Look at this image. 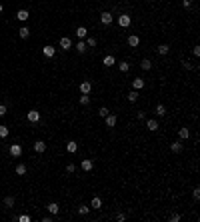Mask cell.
<instances>
[{"label": "cell", "instance_id": "obj_1", "mask_svg": "<svg viewBox=\"0 0 200 222\" xmlns=\"http://www.w3.org/2000/svg\"><path fill=\"white\" fill-rule=\"evenodd\" d=\"M104 122H106V128H114L116 122H118V116H116V114H106L104 116Z\"/></svg>", "mask_w": 200, "mask_h": 222}, {"label": "cell", "instance_id": "obj_2", "mask_svg": "<svg viewBox=\"0 0 200 222\" xmlns=\"http://www.w3.org/2000/svg\"><path fill=\"white\" fill-rule=\"evenodd\" d=\"M130 22H132V18H130L128 14H120L118 16V26H122V28H128Z\"/></svg>", "mask_w": 200, "mask_h": 222}, {"label": "cell", "instance_id": "obj_3", "mask_svg": "<svg viewBox=\"0 0 200 222\" xmlns=\"http://www.w3.org/2000/svg\"><path fill=\"white\" fill-rule=\"evenodd\" d=\"M112 14H110V12H102V14H100V22H102V24L104 26H108V24H112Z\"/></svg>", "mask_w": 200, "mask_h": 222}, {"label": "cell", "instance_id": "obj_4", "mask_svg": "<svg viewBox=\"0 0 200 222\" xmlns=\"http://www.w3.org/2000/svg\"><path fill=\"white\" fill-rule=\"evenodd\" d=\"M10 156H14V158L22 156V146H20V144H12V146H10Z\"/></svg>", "mask_w": 200, "mask_h": 222}, {"label": "cell", "instance_id": "obj_5", "mask_svg": "<svg viewBox=\"0 0 200 222\" xmlns=\"http://www.w3.org/2000/svg\"><path fill=\"white\" fill-rule=\"evenodd\" d=\"M60 48L62 50H70L72 48V40L68 38V36H62L60 38Z\"/></svg>", "mask_w": 200, "mask_h": 222}, {"label": "cell", "instance_id": "obj_6", "mask_svg": "<svg viewBox=\"0 0 200 222\" xmlns=\"http://www.w3.org/2000/svg\"><path fill=\"white\" fill-rule=\"evenodd\" d=\"M38 120H40V112H38V110H30V112H28V122L36 124Z\"/></svg>", "mask_w": 200, "mask_h": 222}, {"label": "cell", "instance_id": "obj_7", "mask_svg": "<svg viewBox=\"0 0 200 222\" xmlns=\"http://www.w3.org/2000/svg\"><path fill=\"white\" fill-rule=\"evenodd\" d=\"M80 92H82V94H90V92H92V82L84 80V82L80 84Z\"/></svg>", "mask_w": 200, "mask_h": 222}, {"label": "cell", "instance_id": "obj_8", "mask_svg": "<svg viewBox=\"0 0 200 222\" xmlns=\"http://www.w3.org/2000/svg\"><path fill=\"white\" fill-rule=\"evenodd\" d=\"M102 64L110 68V66H114V64H116V60H114V56H112V54H106V56L102 58Z\"/></svg>", "mask_w": 200, "mask_h": 222}, {"label": "cell", "instance_id": "obj_9", "mask_svg": "<svg viewBox=\"0 0 200 222\" xmlns=\"http://www.w3.org/2000/svg\"><path fill=\"white\" fill-rule=\"evenodd\" d=\"M146 128H148L150 132H156L158 128H160V126H158V122L154 120V118H150V120H146Z\"/></svg>", "mask_w": 200, "mask_h": 222}, {"label": "cell", "instance_id": "obj_10", "mask_svg": "<svg viewBox=\"0 0 200 222\" xmlns=\"http://www.w3.org/2000/svg\"><path fill=\"white\" fill-rule=\"evenodd\" d=\"M42 52H44V56H46V58H52L54 54H56V48H54V46H44Z\"/></svg>", "mask_w": 200, "mask_h": 222}, {"label": "cell", "instance_id": "obj_11", "mask_svg": "<svg viewBox=\"0 0 200 222\" xmlns=\"http://www.w3.org/2000/svg\"><path fill=\"white\" fill-rule=\"evenodd\" d=\"M16 18L20 20V22H26V20H28V10H18V12H16Z\"/></svg>", "mask_w": 200, "mask_h": 222}, {"label": "cell", "instance_id": "obj_12", "mask_svg": "<svg viewBox=\"0 0 200 222\" xmlns=\"http://www.w3.org/2000/svg\"><path fill=\"white\" fill-rule=\"evenodd\" d=\"M140 44V38L136 36V34H132V36H128V46H132V48H136Z\"/></svg>", "mask_w": 200, "mask_h": 222}, {"label": "cell", "instance_id": "obj_13", "mask_svg": "<svg viewBox=\"0 0 200 222\" xmlns=\"http://www.w3.org/2000/svg\"><path fill=\"white\" fill-rule=\"evenodd\" d=\"M144 84H146V82H144V78H136V80L132 82V88H134V90H142Z\"/></svg>", "mask_w": 200, "mask_h": 222}, {"label": "cell", "instance_id": "obj_14", "mask_svg": "<svg viewBox=\"0 0 200 222\" xmlns=\"http://www.w3.org/2000/svg\"><path fill=\"white\" fill-rule=\"evenodd\" d=\"M66 150L70 152V154H74V152L78 150V144L74 142V140H70V142H66Z\"/></svg>", "mask_w": 200, "mask_h": 222}, {"label": "cell", "instance_id": "obj_15", "mask_svg": "<svg viewBox=\"0 0 200 222\" xmlns=\"http://www.w3.org/2000/svg\"><path fill=\"white\" fill-rule=\"evenodd\" d=\"M46 208H48V212H50V214H58V212H60V206H58L56 202H50Z\"/></svg>", "mask_w": 200, "mask_h": 222}, {"label": "cell", "instance_id": "obj_16", "mask_svg": "<svg viewBox=\"0 0 200 222\" xmlns=\"http://www.w3.org/2000/svg\"><path fill=\"white\" fill-rule=\"evenodd\" d=\"M92 168H94V162H92V160H82V170L90 172Z\"/></svg>", "mask_w": 200, "mask_h": 222}, {"label": "cell", "instance_id": "obj_17", "mask_svg": "<svg viewBox=\"0 0 200 222\" xmlns=\"http://www.w3.org/2000/svg\"><path fill=\"white\" fill-rule=\"evenodd\" d=\"M34 150H36V152H44V150H46V144H44L42 140H36V142H34Z\"/></svg>", "mask_w": 200, "mask_h": 222}, {"label": "cell", "instance_id": "obj_18", "mask_svg": "<svg viewBox=\"0 0 200 222\" xmlns=\"http://www.w3.org/2000/svg\"><path fill=\"white\" fill-rule=\"evenodd\" d=\"M140 68H142V70H150V68H152V62H150L148 58H142V60H140Z\"/></svg>", "mask_w": 200, "mask_h": 222}, {"label": "cell", "instance_id": "obj_19", "mask_svg": "<svg viewBox=\"0 0 200 222\" xmlns=\"http://www.w3.org/2000/svg\"><path fill=\"white\" fill-rule=\"evenodd\" d=\"M170 150L174 152V154H180V152H182V144H180V142H172V144H170Z\"/></svg>", "mask_w": 200, "mask_h": 222}, {"label": "cell", "instance_id": "obj_20", "mask_svg": "<svg viewBox=\"0 0 200 222\" xmlns=\"http://www.w3.org/2000/svg\"><path fill=\"white\" fill-rule=\"evenodd\" d=\"M168 52H170V46H168V44H160V46H158V54H162V56H166Z\"/></svg>", "mask_w": 200, "mask_h": 222}, {"label": "cell", "instance_id": "obj_21", "mask_svg": "<svg viewBox=\"0 0 200 222\" xmlns=\"http://www.w3.org/2000/svg\"><path fill=\"white\" fill-rule=\"evenodd\" d=\"M18 34H20V38H24V40H26V38L30 36V30H28V26H22V28L18 30Z\"/></svg>", "mask_w": 200, "mask_h": 222}, {"label": "cell", "instance_id": "obj_22", "mask_svg": "<svg viewBox=\"0 0 200 222\" xmlns=\"http://www.w3.org/2000/svg\"><path fill=\"white\" fill-rule=\"evenodd\" d=\"M98 208H102V200L98 196H94L92 198V210H98Z\"/></svg>", "mask_w": 200, "mask_h": 222}, {"label": "cell", "instance_id": "obj_23", "mask_svg": "<svg viewBox=\"0 0 200 222\" xmlns=\"http://www.w3.org/2000/svg\"><path fill=\"white\" fill-rule=\"evenodd\" d=\"M178 136H180L182 140L190 138V130H188V128H180V130H178Z\"/></svg>", "mask_w": 200, "mask_h": 222}, {"label": "cell", "instance_id": "obj_24", "mask_svg": "<svg viewBox=\"0 0 200 222\" xmlns=\"http://www.w3.org/2000/svg\"><path fill=\"white\" fill-rule=\"evenodd\" d=\"M86 34H88V30H86L84 26H78L76 28V36L78 38H86Z\"/></svg>", "mask_w": 200, "mask_h": 222}, {"label": "cell", "instance_id": "obj_25", "mask_svg": "<svg viewBox=\"0 0 200 222\" xmlns=\"http://www.w3.org/2000/svg\"><path fill=\"white\" fill-rule=\"evenodd\" d=\"M28 172V168H26V164H18L16 166V174H18V176H24V174Z\"/></svg>", "mask_w": 200, "mask_h": 222}, {"label": "cell", "instance_id": "obj_26", "mask_svg": "<svg viewBox=\"0 0 200 222\" xmlns=\"http://www.w3.org/2000/svg\"><path fill=\"white\" fill-rule=\"evenodd\" d=\"M90 212V206H86V204H82V206H78V214H82V216H86V214Z\"/></svg>", "mask_w": 200, "mask_h": 222}, {"label": "cell", "instance_id": "obj_27", "mask_svg": "<svg viewBox=\"0 0 200 222\" xmlns=\"http://www.w3.org/2000/svg\"><path fill=\"white\" fill-rule=\"evenodd\" d=\"M76 50L80 54H84L86 52V42H82V40H80V42H76Z\"/></svg>", "mask_w": 200, "mask_h": 222}, {"label": "cell", "instance_id": "obj_28", "mask_svg": "<svg viewBox=\"0 0 200 222\" xmlns=\"http://www.w3.org/2000/svg\"><path fill=\"white\" fill-rule=\"evenodd\" d=\"M6 136H8V126L0 124V138H6Z\"/></svg>", "mask_w": 200, "mask_h": 222}, {"label": "cell", "instance_id": "obj_29", "mask_svg": "<svg viewBox=\"0 0 200 222\" xmlns=\"http://www.w3.org/2000/svg\"><path fill=\"white\" fill-rule=\"evenodd\" d=\"M166 114V108H164V104H158L156 106V116H164Z\"/></svg>", "mask_w": 200, "mask_h": 222}, {"label": "cell", "instance_id": "obj_30", "mask_svg": "<svg viewBox=\"0 0 200 222\" xmlns=\"http://www.w3.org/2000/svg\"><path fill=\"white\" fill-rule=\"evenodd\" d=\"M128 100L130 102H136V100H138V90H132V92H130V94H128Z\"/></svg>", "mask_w": 200, "mask_h": 222}, {"label": "cell", "instance_id": "obj_31", "mask_svg": "<svg viewBox=\"0 0 200 222\" xmlns=\"http://www.w3.org/2000/svg\"><path fill=\"white\" fill-rule=\"evenodd\" d=\"M118 68H120V72H128L130 64H128V62H120V64H118Z\"/></svg>", "mask_w": 200, "mask_h": 222}, {"label": "cell", "instance_id": "obj_32", "mask_svg": "<svg viewBox=\"0 0 200 222\" xmlns=\"http://www.w3.org/2000/svg\"><path fill=\"white\" fill-rule=\"evenodd\" d=\"M4 204H6V206H14V196H6L4 198Z\"/></svg>", "mask_w": 200, "mask_h": 222}, {"label": "cell", "instance_id": "obj_33", "mask_svg": "<svg viewBox=\"0 0 200 222\" xmlns=\"http://www.w3.org/2000/svg\"><path fill=\"white\" fill-rule=\"evenodd\" d=\"M86 46H90V48H94V46H96V38H94V36H90V38L86 40Z\"/></svg>", "mask_w": 200, "mask_h": 222}, {"label": "cell", "instance_id": "obj_34", "mask_svg": "<svg viewBox=\"0 0 200 222\" xmlns=\"http://www.w3.org/2000/svg\"><path fill=\"white\" fill-rule=\"evenodd\" d=\"M88 102H90V96H88V94H82V96H80V104H84V106H86Z\"/></svg>", "mask_w": 200, "mask_h": 222}, {"label": "cell", "instance_id": "obj_35", "mask_svg": "<svg viewBox=\"0 0 200 222\" xmlns=\"http://www.w3.org/2000/svg\"><path fill=\"white\" fill-rule=\"evenodd\" d=\"M182 68H184V70H192V68H194V64H190L188 60H184V62H182Z\"/></svg>", "mask_w": 200, "mask_h": 222}, {"label": "cell", "instance_id": "obj_36", "mask_svg": "<svg viewBox=\"0 0 200 222\" xmlns=\"http://www.w3.org/2000/svg\"><path fill=\"white\" fill-rule=\"evenodd\" d=\"M98 114L102 116V118H104V116H106V114H110V112H108V108H106V106H102V108L98 110Z\"/></svg>", "mask_w": 200, "mask_h": 222}, {"label": "cell", "instance_id": "obj_37", "mask_svg": "<svg viewBox=\"0 0 200 222\" xmlns=\"http://www.w3.org/2000/svg\"><path fill=\"white\" fill-rule=\"evenodd\" d=\"M18 220H20V222H30V216H28V214H20Z\"/></svg>", "mask_w": 200, "mask_h": 222}, {"label": "cell", "instance_id": "obj_38", "mask_svg": "<svg viewBox=\"0 0 200 222\" xmlns=\"http://www.w3.org/2000/svg\"><path fill=\"white\" fill-rule=\"evenodd\" d=\"M192 196H194L196 200H198V198H200V188H198V186H196V188L192 190Z\"/></svg>", "mask_w": 200, "mask_h": 222}, {"label": "cell", "instance_id": "obj_39", "mask_svg": "<svg viewBox=\"0 0 200 222\" xmlns=\"http://www.w3.org/2000/svg\"><path fill=\"white\" fill-rule=\"evenodd\" d=\"M116 220H118V222H124V220H126V214H122V212L116 214Z\"/></svg>", "mask_w": 200, "mask_h": 222}, {"label": "cell", "instance_id": "obj_40", "mask_svg": "<svg viewBox=\"0 0 200 222\" xmlns=\"http://www.w3.org/2000/svg\"><path fill=\"white\" fill-rule=\"evenodd\" d=\"M180 220V214H170V222H178Z\"/></svg>", "mask_w": 200, "mask_h": 222}, {"label": "cell", "instance_id": "obj_41", "mask_svg": "<svg viewBox=\"0 0 200 222\" xmlns=\"http://www.w3.org/2000/svg\"><path fill=\"white\" fill-rule=\"evenodd\" d=\"M74 170H76V166H74V164H68V166H66V172H68V174H72Z\"/></svg>", "mask_w": 200, "mask_h": 222}, {"label": "cell", "instance_id": "obj_42", "mask_svg": "<svg viewBox=\"0 0 200 222\" xmlns=\"http://www.w3.org/2000/svg\"><path fill=\"white\" fill-rule=\"evenodd\" d=\"M182 6H184V8H190V6H192V0H182Z\"/></svg>", "mask_w": 200, "mask_h": 222}, {"label": "cell", "instance_id": "obj_43", "mask_svg": "<svg viewBox=\"0 0 200 222\" xmlns=\"http://www.w3.org/2000/svg\"><path fill=\"white\" fill-rule=\"evenodd\" d=\"M192 52H194V56H200V46H194V48H192Z\"/></svg>", "mask_w": 200, "mask_h": 222}, {"label": "cell", "instance_id": "obj_44", "mask_svg": "<svg viewBox=\"0 0 200 222\" xmlns=\"http://www.w3.org/2000/svg\"><path fill=\"white\" fill-rule=\"evenodd\" d=\"M6 114V106L4 104H0V116H4Z\"/></svg>", "mask_w": 200, "mask_h": 222}, {"label": "cell", "instance_id": "obj_45", "mask_svg": "<svg viewBox=\"0 0 200 222\" xmlns=\"http://www.w3.org/2000/svg\"><path fill=\"white\" fill-rule=\"evenodd\" d=\"M136 118H138V120H144V118H146V114H144V112H138V114H136Z\"/></svg>", "mask_w": 200, "mask_h": 222}, {"label": "cell", "instance_id": "obj_46", "mask_svg": "<svg viewBox=\"0 0 200 222\" xmlns=\"http://www.w3.org/2000/svg\"><path fill=\"white\" fill-rule=\"evenodd\" d=\"M2 10H4V6H2V4H0V12H2Z\"/></svg>", "mask_w": 200, "mask_h": 222}]
</instances>
